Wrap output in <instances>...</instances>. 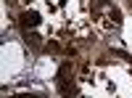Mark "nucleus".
Here are the masks:
<instances>
[{
	"label": "nucleus",
	"instance_id": "obj_1",
	"mask_svg": "<svg viewBox=\"0 0 132 98\" xmlns=\"http://www.w3.org/2000/svg\"><path fill=\"white\" fill-rule=\"evenodd\" d=\"M19 21H21V27H24V29H29V27H37V24H40V16L35 13V11H24V13L19 16Z\"/></svg>",
	"mask_w": 132,
	"mask_h": 98
}]
</instances>
